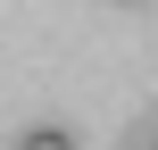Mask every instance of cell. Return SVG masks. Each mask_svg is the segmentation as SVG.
Wrapping results in <instances>:
<instances>
[{
	"mask_svg": "<svg viewBox=\"0 0 158 150\" xmlns=\"http://www.w3.org/2000/svg\"><path fill=\"white\" fill-rule=\"evenodd\" d=\"M17 150H75V134H67V125H33Z\"/></svg>",
	"mask_w": 158,
	"mask_h": 150,
	"instance_id": "6da1fadb",
	"label": "cell"
}]
</instances>
